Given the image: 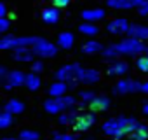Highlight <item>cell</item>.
I'll use <instances>...</instances> for the list:
<instances>
[{"label": "cell", "instance_id": "cell-35", "mask_svg": "<svg viewBox=\"0 0 148 140\" xmlns=\"http://www.w3.org/2000/svg\"><path fill=\"white\" fill-rule=\"evenodd\" d=\"M51 4L59 7V9H64V7H68L71 4V0H51Z\"/></svg>", "mask_w": 148, "mask_h": 140}, {"label": "cell", "instance_id": "cell-1", "mask_svg": "<svg viewBox=\"0 0 148 140\" xmlns=\"http://www.w3.org/2000/svg\"><path fill=\"white\" fill-rule=\"evenodd\" d=\"M141 123L134 117H125V116H117V117H110L101 124V131L103 135L115 138V140H122L124 137H127L131 131H134Z\"/></svg>", "mask_w": 148, "mask_h": 140}, {"label": "cell", "instance_id": "cell-23", "mask_svg": "<svg viewBox=\"0 0 148 140\" xmlns=\"http://www.w3.org/2000/svg\"><path fill=\"white\" fill-rule=\"evenodd\" d=\"M40 86H42V79H40V76H38V74H35V72L26 74L25 88H26L28 91H38V89H40Z\"/></svg>", "mask_w": 148, "mask_h": 140}, {"label": "cell", "instance_id": "cell-32", "mask_svg": "<svg viewBox=\"0 0 148 140\" xmlns=\"http://www.w3.org/2000/svg\"><path fill=\"white\" fill-rule=\"evenodd\" d=\"M30 67H32V72H35V74L44 72V68H45V65H44V60H42V58H35V60L30 63Z\"/></svg>", "mask_w": 148, "mask_h": 140}, {"label": "cell", "instance_id": "cell-3", "mask_svg": "<svg viewBox=\"0 0 148 140\" xmlns=\"http://www.w3.org/2000/svg\"><path fill=\"white\" fill-rule=\"evenodd\" d=\"M115 46H117L120 56H139V54L145 53L146 42H143V40H139V39H136V37L127 35L125 39L119 40Z\"/></svg>", "mask_w": 148, "mask_h": 140}, {"label": "cell", "instance_id": "cell-39", "mask_svg": "<svg viewBox=\"0 0 148 140\" xmlns=\"http://www.w3.org/2000/svg\"><path fill=\"white\" fill-rule=\"evenodd\" d=\"M7 74H9L7 67H4V65H2V67H0V81H2V79H4V77L7 76Z\"/></svg>", "mask_w": 148, "mask_h": 140}, {"label": "cell", "instance_id": "cell-41", "mask_svg": "<svg viewBox=\"0 0 148 140\" xmlns=\"http://www.w3.org/2000/svg\"><path fill=\"white\" fill-rule=\"evenodd\" d=\"M2 140H19V137H18V138H16V137H4Z\"/></svg>", "mask_w": 148, "mask_h": 140}, {"label": "cell", "instance_id": "cell-34", "mask_svg": "<svg viewBox=\"0 0 148 140\" xmlns=\"http://www.w3.org/2000/svg\"><path fill=\"white\" fill-rule=\"evenodd\" d=\"M9 26H11L9 18H0V32H2V33H7V32H9Z\"/></svg>", "mask_w": 148, "mask_h": 140}, {"label": "cell", "instance_id": "cell-31", "mask_svg": "<svg viewBox=\"0 0 148 140\" xmlns=\"http://www.w3.org/2000/svg\"><path fill=\"white\" fill-rule=\"evenodd\" d=\"M18 137H19V140H40V133L35 130H28V128L21 130Z\"/></svg>", "mask_w": 148, "mask_h": 140}, {"label": "cell", "instance_id": "cell-21", "mask_svg": "<svg viewBox=\"0 0 148 140\" xmlns=\"http://www.w3.org/2000/svg\"><path fill=\"white\" fill-rule=\"evenodd\" d=\"M68 89H70L68 82H64V81H58V79H56V81L49 86V96H63V95L68 93Z\"/></svg>", "mask_w": 148, "mask_h": 140}, {"label": "cell", "instance_id": "cell-22", "mask_svg": "<svg viewBox=\"0 0 148 140\" xmlns=\"http://www.w3.org/2000/svg\"><path fill=\"white\" fill-rule=\"evenodd\" d=\"M127 35L136 37V39H139L143 42H148V26L146 25H131Z\"/></svg>", "mask_w": 148, "mask_h": 140}, {"label": "cell", "instance_id": "cell-13", "mask_svg": "<svg viewBox=\"0 0 148 140\" xmlns=\"http://www.w3.org/2000/svg\"><path fill=\"white\" fill-rule=\"evenodd\" d=\"M11 58H12L14 61H19V63H32V61L37 58V54H35V51H33L32 46H26V47H18V49H14Z\"/></svg>", "mask_w": 148, "mask_h": 140}, {"label": "cell", "instance_id": "cell-18", "mask_svg": "<svg viewBox=\"0 0 148 140\" xmlns=\"http://www.w3.org/2000/svg\"><path fill=\"white\" fill-rule=\"evenodd\" d=\"M56 44L59 46V49H64V51H70L75 44V35L71 32H61L56 39Z\"/></svg>", "mask_w": 148, "mask_h": 140}, {"label": "cell", "instance_id": "cell-25", "mask_svg": "<svg viewBox=\"0 0 148 140\" xmlns=\"http://www.w3.org/2000/svg\"><path fill=\"white\" fill-rule=\"evenodd\" d=\"M122 140H148V124H139L134 131H131L127 137H124Z\"/></svg>", "mask_w": 148, "mask_h": 140}, {"label": "cell", "instance_id": "cell-12", "mask_svg": "<svg viewBox=\"0 0 148 140\" xmlns=\"http://www.w3.org/2000/svg\"><path fill=\"white\" fill-rule=\"evenodd\" d=\"M145 0H106V6L115 11H131L138 9Z\"/></svg>", "mask_w": 148, "mask_h": 140}, {"label": "cell", "instance_id": "cell-30", "mask_svg": "<svg viewBox=\"0 0 148 140\" xmlns=\"http://www.w3.org/2000/svg\"><path fill=\"white\" fill-rule=\"evenodd\" d=\"M134 67L139 70L141 74H148V54H139L138 58H136V61H134Z\"/></svg>", "mask_w": 148, "mask_h": 140}, {"label": "cell", "instance_id": "cell-14", "mask_svg": "<svg viewBox=\"0 0 148 140\" xmlns=\"http://www.w3.org/2000/svg\"><path fill=\"white\" fill-rule=\"evenodd\" d=\"M40 16H42V21L45 25H58L59 19H61V9L56 7V6H49V7L42 9Z\"/></svg>", "mask_w": 148, "mask_h": 140}, {"label": "cell", "instance_id": "cell-5", "mask_svg": "<svg viewBox=\"0 0 148 140\" xmlns=\"http://www.w3.org/2000/svg\"><path fill=\"white\" fill-rule=\"evenodd\" d=\"M82 70H84V67L79 65V63H66V65L59 67L56 72H54V79L64 81V82H79Z\"/></svg>", "mask_w": 148, "mask_h": 140}, {"label": "cell", "instance_id": "cell-24", "mask_svg": "<svg viewBox=\"0 0 148 140\" xmlns=\"http://www.w3.org/2000/svg\"><path fill=\"white\" fill-rule=\"evenodd\" d=\"M98 95H96V91H92V89H80L79 91V107L77 109H86V107H89V103L96 98Z\"/></svg>", "mask_w": 148, "mask_h": 140}, {"label": "cell", "instance_id": "cell-6", "mask_svg": "<svg viewBox=\"0 0 148 140\" xmlns=\"http://www.w3.org/2000/svg\"><path fill=\"white\" fill-rule=\"evenodd\" d=\"M32 47H33L37 58H42V60H45V58H54V56L58 54V51H59V46H58V44H54V42H51V40H47V39H44V37H38L37 42H35Z\"/></svg>", "mask_w": 148, "mask_h": 140}, {"label": "cell", "instance_id": "cell-38", "mask_svg": "<svg viewBox=\"0 0 148 140\" xmlns=\"http://www.w3.org/2000/svg\"><path fill=\"white\" fill-rule=\"evenodd\" d=\"M139 93H143V95H148V81H143V82H141Z\"/></svg>", "mask_w": 148, "mask_h": 140}, {"label": "cell", "instance_id": "cell-27", "mask_svg": "<svg viewBox=\"0 0 148 140\" xmlns=\"http://www.w3.org/2000/svg\"><path fill=\"white\" fill-rule=\"evenodd\" d=\"M79 32H80L82 35H87V37H96V35H98V32H99V28L96 26V23L84 21V23H80V25H79Z\"/></svg>", "mask_w": 148, "mask_h": 140}, {"label": "cell", "instance_id": "cell-2", "mask_svg": "<svg viewBox=\"0 0 148 140\" xmlns=\"http://www.w3.org/2000/svg\"><path fill=\"white\" fill-rule=\"evenodd\" d=\"M79 107V98L73 96V95H63V96H49L45 102H44V110L47 114H61L64 110H70V109H77Z\"/></svg>", "mask_w": 148, "mask_h": 140}, {"label": "cell", "instance_id": "cell-43", "mask_svg": "<svg viewBox=\"0 0 148 140\" xmlns=\"http://www.w3.org/2000/svg\"><path fill=\"white\" fill-rule=\"evenodd\" d=\"M145 54H148V44H146V47H145Z\"/></svg>", "mask_w": 148, "mask_h": 140}, {"label": "cell", "instance_id": "cell-9", "mask_svg": "<svg viewBox=\"0 0 148 140\" xmlns=\"http://www.w3.org/2000/svg\"><path fill=\"white\" fill-rule=\"evenodd\" d=\"M25 79H26V74L23 70H11V72L2 79V86H4L5 91H11L14 88L25 86Z\"/></svg>", "mask_w": 148, "mask_h": 140}, {"label": "cell", "instance_id": "cell-37", "mask_svg": "<svg viewBox=\"0 0 148 140\" xmlns=\"http://www.w3.org/2000/svg\"><path fill=\"white\" fill-rule=\"evenodd\" d=\"M9 14H7V6H5V2H0V18H7Z\"/></svg>", "mask_w": 148, "mask_h": 140}, {"label": "cell", "instance_id": "cell-28", "mask_svg": "<svg viewBox=\"0 0 148 140\" xmlns=\"http://www.w3.org/2000/svg\"><path fill=\"white\" fill-rule=\"evenodd\" d=\"M101 56H103L105 60H108V61H113V60H117V58L120 56V53H119V49H117L115 44H108V46H105V49L101 51Z\"/></svg>", "mask_w": 148, "mask_h": 140}, {"label": "cell", "instance_id": "cell-26", "mask_svg": "<svg viewBox=\"0 0 148 140\" xmlns=\"http://www.w3.org/2000/svg\"><path fill=\"white\" fill-rule=\"evenodd\" d=\"M4 110H9L11 114H23L25 112V103L19 98H9L4 105Z\"/></svg>", "mask_w": 148, "mask_h": 140}, {"label": "cell", "instance_id": "cell-15", "mask_svg": "<svg viewBox=\"0 0 148 140\" xmlns=\"http://www.w3.org/2000/svg\"><path fill=\"white\" fill-rule=\"evenodd\" d=\"M80 18L84 21H91V23H99L106 18V11L101 7H91V9H84L80 12Z\"/></svg>", "mask_w": 148, "mask_h": 140}, {"label": "cell", "instance_id": "cell-17", "mask_svg": "<svg viewBox=\"0 0 148 140\" xmlns=\"http://www.w3.org/2000/svg\"><path fill=\"white\" fill-rule=\"evenodd\" d=\"M110 103H112V100H110V96H106V95H98L91 103H89V110H94V112H106L108 109H110Z\"/></svg>", "mask_w": 148, "mask_h": 140}, {"label": "cell", "instance_id": "cell-20", "mask_svg": "<svg viewBox=\"0 0 148 140\" xmlns=\"http://www.w3.org/2000/svg\"><path fill=\"white\" fill-rule=\"evenodd\" d=\"M105 49V46L99 42V40H94V39H91V40H87V42H84V46H82V53L84 54H89V56H92V54H101V51Z\"/></svg>", "mask_w": 148, "mask_h": 140}, {"label": "cell", "instance_id": "cell-42", "mask_svg": "<svg viewBox=\"0 0 148 140\" xmlns=\"http://www.w3.org/2000/svg\"><path fill=\"white\" fill-rule=\"evenodd\" d=\"M84 140H96V137H84Z\"/></svg>", "mask_w": 148, "mask_h": 140}, {"label": "cell", "instance_id": "cell-8", "mask_svg": "<svg viewBox=\"0 0 148 140\" xmlns=\"http://www.w3.org/2000/svg\"><path fill=\"white\" fill-rule=\"evenodd\" d=\"M98 123V117H96V112L94 110H89V112H80L73 123V130L77 133H86L89 128H92L94 124Z\"/></svg>", "mask_w": 148, "mask_h": 140}, {"label": "cell", "instance_id": "cell-33", "mask_svg": "<svg viewBox=\"0 0 148 140\" xmlns=\"http://www.w3.org/2000/svg\"><path fill=\"white\" fill-rule=\"evenodd\" d=\"M51 140H77V137L71 135V133H58V131H54Z\"/></svg>", "mask_w": 148, "mask_h": 140}, {"label": "cell", "instance_id": "cell-29", "mask_svg": "<svg viewBox=\"0 0 148 140\" xmlns=\"http://www.w3.org/2000/svg\"><path fill=\"white\" fill-rule=\"evenodd\" d=\"M11 124H14V114H11L9 110H4L0 114V130H7L11 128Z\"/></svg>", "mask_w": 148, "mask_h": 140}, {"label": "cell", "instance_id": "cell-36", "mask_svg": "<svg viewBox=\"0 0 148 140\" xmlns=\"http://www.w3.org/2000/svg\"><path fill=\"white\" fill-rule=\"evenodd\" d=\"M138 12H139V16H148V0H145V2L138 7Z\"/></svg>", "mask_w": 148, "mask_h": 140}, {"label": "cell", "instance_id": "cell-40", "mask_svg": "<svg viewBox=\"0 0 148 140\" xmlns=\"http://www.w3.org/2000/svg\"><path fill=\"white\" fill-rule=\"evenodd\" d=\"M141 112L148 117V100H145V103H143V107H141Z\"/></svg>", "mask_w": 148, "mask_h": 140}, {"label": "cell", "instance_id": "cell-4", "mask_svg": "<svg viewBox=\"0 0 148 140\" xmlns=\"http://www.w3.org/2000/svg\"><path fill=\"white\" fill-rule=\"evenodd\" d=\"M38 37L35 35H4L0 39V49L2 51H14L18 47H26V46H33L37 42Z\"/></svg>", "mask_w": 148, "mask_h": 140}, {"label": "cell", "instance_id": "cell-7", "mask_svg": "<svg viewBox=\"0 0 148 140\" xmlns=\"http://www.w3.org/2000/svg\"><path fill=\"white\" fill-rule=\"evenodd\" d=\"M141 88V81L132 79V77H119V81L113 86V93L115 95H131V93H138Z\"/></svg>", "mask_w": 148, "mask_h": 140}, {"label": "cell", "instance_id": "cell-11", "mask_svg": "<svg viewBox=\"0 0 148 140\" xmlns=\"http://www.w3.org/2000/svg\"><path fill=\"white\" fill-rule=\"evenodd\" d=\"M131 28V23L125 18H113L106 23V32L110 35H125Z\"/></svg>", "mask_w": 148, "mask_h": 140}, {"label": "cell", "instance_id": "cell-10", "mask_svg": "<svg viewBox=\"0 0 148 140\" xmlns=\"http://www.w3.org/2000/svg\"><path fill=\"white\" fill-rule=\"evenodd\" d=\"M129 72H131V65L125 60H120V58L110 61V65L106 68V74L110 77H125Z\"/></svg>", "mask_w": 148, "mask_h": 140}, {"label": "cell", "instance_id": "cell-19", "mask_svg": "<svg viewBox=\"0 0 148 140\" xmlns=\"http://www.w3.org/2000/svg\"><path fill=\"white\" fill-rule=\"evenodd\" d=\"M77 110L79 109H70V110H64V112L58 114V123L61 126H73V123H75V119L79 116Z\"/></svg>", "mask_w": 148, "mask_h": 140}, {"label": "cell", "instance_id": "cell-16", "mask_svg": "<svg viewBox=\"0 0 148 140\" xmlns=\"http://www.w3.org/2000/svg\"><path fill=\"white\" fill-rule=\"evenodd\" d=\"M99 81H101V74L96 68H84L79 79V82L84 86H92V84H98Z\"/></svg>", "mask_w": 148, "mask_h": 140}]
</instances>
